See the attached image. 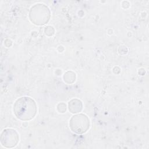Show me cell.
<instances>
[{
    "label": "cell",
    "instance_id": "1",
    "mask_svg": "<svg viewBox=\"0 0 149 149\" xmlns=\"http://www.w3.org/2000/svg\"><path fill=\"white\" fill-rule=\"evenodd\" d=\"M13 111L18 119L22 120H29L33 118L36 114V104L30 97H21L15 102Z\"/></svg>",
    "mask_w": 149,
    "mask_h": 149
},
{
    "label": "cell",
    "instance_id": "2",
    "mask_svg": "<svg viewBox=\"0 0 149 149\" xmlns=\"http://www.w3.org/2000/svg\"><path fill=\"white\" fill-rule=\"evenodd\" d=\"M71 129L77 133H83L89 127V120L83 114H79L73 116L70 120Z\"/></svg>",
    "mask_w": 149,
    "mask_h": 149
},
{
    "label": "cell",
    "instance_id": "3",
    "mask_svg": "<svg viewBox=\"0 0 149 149\" xmlns=\"http://www.w3.org/2000/svg\"><path fill=\"white\" fill-rule=\"evenodd\" d=\"M19 140L17 133L13 129H5L1 134V142L3 146L8 148L15 147Z\"/></svg>",
    "mask_w": 149,
    "mask_h": 149
}]
</instances>
